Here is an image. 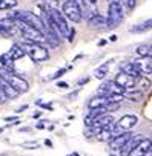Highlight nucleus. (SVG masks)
I'll return each instance as SVG.
<instances>
[{
  "mask_svg": "<svg viewBox=\"0 0 152 156\" xmlns=\"http://www.w3.org/2000/svg\"><path fill=\"white\" fill-rule=\"evenodd\" d=\"M17 6V0H0V11L13 9Z\"/></svg>",
  "mask_w": 152,
  "mask_h": 156,
  "instance_id": "23",
  "label": "nucleus"
},
{
  "mask_svg": "<svg viewBox=\"0 0 152 156\" xmlns=\"http://www.w3.org/2000/svg\"><path fill=\"white\" fill-rule=\"evenodd\" d=\"M98 44H100V46H105V44H106V40H100V43H98Z\"/></svg>",
  "mask_w": 152,
  "mask_h": 156,
  "instance_id": "40",
  "label": "nucleus"
},
{
  "mask_svg": "<svg viewBox=\"0 0 152 156\" xmlns=\"http://www.w3.org/2000/svg\"><path fill=\"white\" fill-rule=\"evenodd\" d=\"M61 14L66 17V20H71L72 23H80L83 19L82 8L74 0H65L61 5Z\"/></svg>",
  "mask_w": 152,
  "mask_h": 156,
  "instance_id": "4",
  "label": "nucleus"
},
{
  "mask_svg": "<svg viewBox=\"0 0 152 156\" xmlns=\"http://www.w3.org/2000/svg\"><path fill=\"white\" fill-rule=\"evenodd\" d=\"M32 116H34V118H40V116H42V112H35Z\"/></svg>",
  "mask_w": 152,
  "mask_h": 156,
  "instance_id": "37",
  "label": "nucleus"
},
{
  "mask_svg": "<svg viewBox=\"0 0 152 156\" xmlns=\"http://www.w3.org/2000/svg\"><path fill=\"white\" fill-rule=\"evenodd\" d=\"M108 70H109V63H105V64H102L100 67H97L94 70V76L97 78V80H103V78L106 76V73H108Z\"/></svg>",
  "mask_w": 152,
  "mask_h": 156,
  "instance_id": "21",
  "label": "nucleus"
},
{
  "mask_svg": "<svg viewBox=\"0 0 152 156\" xmlns=\"http://www.w3.org/2000/svg\"><path fill=\"white\" fill-rule=\"evenodd\" d=\"M123 97H126L129 101H134V103H138L144 98V92L143 90H131V92H124Z\"/></svg>",
  "mask_w": 152,
  "mask_h": 156,
  "instance_id": "20",
  "label": "nucleus"
},
{
  "mask_svg": "<svg viewBox=\"0 0 152 156\" xmlns=\"http://www.w3.org/2000/svg\"><path fill=\"white\" fill-rule=\"evenodd\" d=\"M114 122V118L111 116V115H108V113H105V115H102V116H98L94 122H92V126L89 127L91 130H98V129H103V127H108V126H111Z\"/></svg>",
  "mask_w": 152,
  "mask_h": 156,
  "instance_id": "14",
  "label": "nucleus"
},
{
  "mask_svg": "<svg viewBox=\"0 0 152 156\" xmlns=\"http://www.w3.org/2000/svg\"><path fill=\"white\" fill-rule=\"evenodd\" d=\"M39 106H42V109H48V110H52V106H51V104H42V103H39Z\"/></svg>",
  "mask_w": 152,
  "mask_h": 156,
  "instance_id": "33",
  "label": "nucleus"
},
{
  "mask_svg": "<svg viewBox=\"0 0 152 156\" xmlns=\"http://www.w3.org/2000/svg\"><path fill=\"white\" fill-rule=\"evenodd\" d=\"M16 32H19V28L13 17L8 16L5 19H0V34L5 37H11V35H16Z\"/></svg>",
  "mask_w": 152,
  "mask_h": 156,
  "instance_id": "8",
  "label": "nucleus"
},
{
  "mask_svg": "<svg viewBox=\"0 0 152 156\" xmlns=\"http://www.w3.org/2000/svg\"><path fill=\"white\" fill-rule=\"evenodd\" d=\"M124 92H126L124 87L118 86L114 80H109V81H105V83L100 86L97 95H103V97H108V95H112V94H114V95H123Z\"/></svg>",
  "mask_w": 152,
  "mask_h": 156,
  "instance_id": "7",
  "label": "nucleus"
},
{
  "mask_svg": "<svg viewBox=\"0 0 152 156\" xmlns=\"http://www.w3.org/2000/svg\"><path fill=\"white\" fill-rule=\"evenodd\" d=\"M16 119V116H6L5 118V121H14Z\"/></svg>",
  "mask_w": 152,
  "mask_h": 156,
  "instance_id": "38",
  "label": "nucleus"
},
{
  "mask_svg": "<svg viewBox=\"0 0 152 156\" xmlns=\"http://www.w3.org/2000/svg\"><path fill=\"white\" fill-rule=\"evenodd\" d=\"M117 40V35H111V41H115Z\"/></svg>",
  "mask_w": 152,
  "mask_h": 156,
  "instance_id": "41",
  "label": "nucleus"
},
{
  "mask_svg": "<svg viewBox=\"0 0 152 156\" xmlns=\"http://www.w3.org/2000/svg\"><path fill=\"white\" fill-rule=\"evenodd\" d=\"M26 109H28V106L25 104V106H22V107H19V109H17V113H22V112H23V110H26Z\"/></svg>",
  "mask_w": 152,
  "mask_h": 156,
  "instance_id": "34",
  "label": "nucleus"
},
{
  "mask_svg": "<svg viewBox=\"0 0 152 156\" xmlns=\"http://www.w3.org/2000/svg\"><path fill=\"white\" fill-rule=\"evenodd\" d=\"M65 73H66V69H65V67H63V69H58V70H57V72H55L52 76H49V80H57V78L63 76Z\"/></svg>",
  "mask_w": 152,
  "mask_h": 156,
  "instance_id": "25",
  "label": "nucleus"
},
{
  "mask_svg": "<svg viewBox=\"0 0 152 156\" xmlns=\"http://www.w3.org/2000/svg\"><path fill=\"white\" fill-rule=\"evenodd\" d=\"M150 29V19H147L144 23H140L134 28H131V32H146Z\"/></svg>",
  "mask_w": 152,
  "mask_h": 156,
  "instance_id": "22",
  "label": "nucleus"
},
{
  "mask_svg": "<svg viewBox=\"0 0 152 156\" xmlns=\"http://www.w3.org/2000/svg\"><path fill=\"white\" fill-rule=\"evenodd\" d=\"M19 130H20V132H29L31 129H29V127H20Z\"/></svg>",
  "mask_w": 152,
  "mask_h": 156,
  "instance_id": "35",
  "label": "nucleus"
},
{
  "mask_svg": "<svg viewBox=\"0 0 152 156\" xmlns=\"http://www.w3.org/2000/svg\"><path fill=\"white\" fill-rule=\"evenodd\" d=\"M6 97H5V94H3V90H2V87H0V106H2V104H5L6 103Z\"/></svg>",
  "mask_w": 152,
  "mask_h": 156,
  "instance_id": "29",
  "label": "nucleus"
},
{
  "mask_svg": "<svg viewBox=\"0 0 152 156\" xmlns=\"http://www.w3.org/2000/svg\"><path fill=\"white\" fill-rule=\"evenodd\" d=\"M79 94H80V90H79V89H77V90H74V92H71V94H69V97H68V98H69V100H75V97H77V95H79Z\"/></svg>",
  "mask_w": 152,
  "mask_h": 156,
  "instance_id": "31",
  "label": "nucleus"
},
{
  "mask_svg": "<svg viewBox=\"0 0 152 156\" xmlns=\"http://www.w3.org/2000/svg\"><path fill=\"white\" fill-rule=\"evenodd\" d=\"M68 156H80V154H79V153H75V151H74L72 154H68Z\"/></svg>",
  "mask_w": 152,
  "mask_h": 156,
  "instance_id": "42",
  "label": "nucleus"
},
{
  "mask_svg": "<svg viewBox=\"0 0 152 156\" xmlns=\"http://www.w3.org/2000/svg\"><path fill=\"white\" fill-rule=\"evenodd\" d=\"M150 147H152L150 138H146V139L141 138V139L134 145V148L131 150L129 156H146V154L150 153Z\"/></svg>",
  "mask_w": 152,
  "mask_h": 156,
  "instance_id": "9",
  "label": "nucleus"
},
{
  "mask_svg": "<svg viewBox=\"0 0 152 156\" xmlns=\"http://www.w3.org/2000/svg\"><path fill=\"white\" fill-rule=\"evenodd\" d=\"M137 124H138V116L137 115H131V113L129 115H123L117 122L115 121L112 122V132H114V135H117L120 132H129Z\"/></svg>",
  "mask_w": 152,
  "mask_h": 156,
  "instance_id": "6",
  "label": "nucleus"
},
{
  "mask_svg": "<svg viewBox=\"0 0 152 156\" xmlns=\"http://www.w3.org/2000/svg\"><path fill=\"white\" fill-rule=\"evenodd\" d=\"M123 22V6L120 0H109L108 3V17H106V28L114 29Z\"/></svg>",
  "mask_w": 152,
  "mask_h": 156,
  "instance_id": "3",
  "label": "nucleus"
},
{
  "mask_svg": "<svg viewBox=\"0 0 152 156\" xmlns=\"http://www.w3.org/2000/svg\"><path fill=\"white\" fill-rule=\"evenodd\" d=\"M108 103H111L108 97H103V95H95L94 98H91V100H89V103H88V109L105 107V106H106Z\"/></svg>",
  "mask_w": 152,
  "mask_h": 156,
  "instance_id": "15",
  "label": "nucleus"
},
{
  "mask_svg": "<svg viewBox=\"0 0 152 156\" xmlns=\"http://www.w3.org/2000/svg\"><path fill=\"white\" fill-rule=\"evenodd\" d=\"M46 12H48V17H49L51 23L61 32L63 37H66L68 35V31H69V25L66 22V17L60 12V9L58 8H48Z\"/></svg>",
  "mask_w": 152,
  "mask_h": 156,
  "instance_id": "5",
  "label": "nucleus"
},
{
  "mask_svg": "<svg viewBox=\"0 0 152 156\" xmlns=\"http://www.w3.org/2000/svg\"><path fill=\"white\" fill-rule=\"evenodd\" d=\"M74 2H75V3H77V5L80 6V0H74ZM80 8H82V6H80Z\"/></svg>",
  "mask_w": 152,
  "mask_h": 156,
  "instance_id": "43",
  "label": "nucleus"
},
{
  "mask_svg": "<svg viewBox=\"0 0 152 156\" xmlns=\"http://www.w3.org/2000/svg\"><path fill=\"white\" fill-rule=\"evenodd\" d=\"M45 145H46V147H52V142H51L49 139H46V141H45Z\"/></svg>",
  "mask_w": 152,
  "mask_h": 156,
  "instance_id": "36",
  "label": "nucleus"
},
{
  "mask_svg": "<svg viewBox=\"0 0 152 156\" xmlns=\"http://www.w3.org/2000/svg\"><path fill=\"white\" fill-rule=\"evenodd\" d=\"M137 55H140L141 58L143 57H150V46L149 44H141L137 48Z\"/></svg>",
  "mask_w": 152,
  "mask_h": 156,
  "instance_id": "24",
  "label": "nucleus"
},
{
  "mask_svg": "<svg viewBox=\"0 0 152 156\" xmlns=\"http://www.w3.org/2000/svg\"><path fill=\"white\" fill-rule=\"evenodd\" d=\"M37 129H40V130H42V129H45V126H43V124H42V121H40V122H39V124H37Z\"/></svg>",
  "mask_w": 152,
  "mask_h": 156,
  "instance_id": "39",
  "label": "nucleus"
},
{
  "mask_svg": "<svg viewBox=\"0 0 152 156\" xmlns=\"http://www.w3.org/2000/svg\"><path fill=\"white\" fill-rule=\"evenodd\" d=\"M20 46L23 48L25 54L29 55V58H31L34 63H42V61H46V60L49 58V51H48V48H45L42 43L23 40V43H22Z\"/></svg>",
  "mask_w": 152,
  "mask_h": 156,
  "instance_id": "1",
  "label": "nucleus"
},
{
  "mask_svg": "<svg viewBox=\"0 0 152 156\" xmlns=\"http://www.w3.org/2000/svg\"><path fill=\"white\" fill-rule=\"evenodd\" d=\"M0 67L8 69V70H14V60H11L8 52L3 54V55H0Z\"/></svg>",
  "mask_w": 152,
  "mask_h": 156,
  "instance_id": "19",
  "label": "nucleus"
},
{
  "mask_svg": "<svg viewBox=\"0 0 152 156\" xmlns=\"http://www.w3.org/2000/svg\"><path fill=\"white\" fill-rule=\"evenodd\" d=\"M0 78H2L3 81H6L9 86H13L19 94H26L29 90V83L23 76L17 75L14 70H8V69L0 67Z\"/></svg>",
  "mask_w": 152,
  "mask_h": 156,
  "instance_id": "2",
  "label": "nucleus"
},
{
  "mask_svg": "<svg viewBox=\"0 0 152 156\" xmlns=\"http://www.w3.org/2000/svg\"><path fill=\"white\" fill-rule=\"evenodd\" d=\"M88 81H89V78L85 76V78H82V80H79V86H83V84H86Z\"/></svg>",
  "mask_w": 152,
  "mask_h": 156,
  "instance_id": "32",
  "label": "nucleus"
},
{
  "mask_svg": "<svg viewBox=\"0 0 152 156\" xmlns=\"http://www.w3.org/2000/svg\"><path fill=\"white\" fill-rule=\"evenodd\" d=\"M74 35H75V29L69 26V31H68V35H66L68 37V41H72L74 40Z\"/></svg>",
  "mask_w": 152,
  "mask_h": 156,
  "instance_id": "28",
  "label": "nucleus"
},
{
  "mask_svg": "<svg viewBox=\"0 0 152 156\" xmlns=\"http://www.w3.org/2000/svg\"><path fill=\"white\" fill-rule=\"evenodd\" d=\"M57 87H58V89H68V87H69V84H68V83H65V81H58V83H57Z\"/></svg>",
  "mask_w": 152,
  "mask_h": 156,
  "instance_id": "30",
  "label": "nucleus"
},
{
  "mask_svg": "<svg viewBox=\"0 0 152 156\" xmlns=\"http://www.w3.org/2000/svg\"><path fill=\"white\" fill-rule=\"evenodd\" d=\"M8 55L11 57V60H20V58H23L26 54H25V51H23V48L19 44V43H14L13 46H11V49L8 51Z\"/></svg>",
  "mask_w": 152,
  "mask_h": 156,
  "instance_id": "17",
  "label": "nucleus"
},
{
  "mask_svg": "<svg viewBox=\"0 0 152 156\" xmlns=\"http://www.w3.org/2000/svg\"><path fill=\"white\" fill-rule=\"evenodd\" d=\"M124 2H126L128 9H134V8L137 6V0H124Z\"/></svg>",
  "mask_w": 152,
  "mask_h": 156,
  "instance_id": "27",
  "label": "nucleus"
},
{
  "mask_svg": "<svg viewBox=\"0 0 152 156\" xmlns=\"http://www.w3.org/2000/svg\"><path fill=\"white\" fill-rule=\"evenodd\" d=\"M120 67H121V72H124L129 76H132L135 81H138L140 78L143 76V72H141L140 66L137 64V61H124V63H121Z\"/></svg>",
  "mask_w": 152,
  "mask_h": 156,
  "instance_id": "10",
  "label": "nucleus"
},
{
  "mask_svg": "<svg viewBox=\"0 0 152 156\" xmlns=\"http://www.w3.org/2000/svg\"><path fill=\"white\" fill-rule=\"evenodd\" d=\"M0 87H2V90H3V94H5V97L6 98H11V100H16L20 94L13 87V86H9L6 81H3L2 78H0Z\"/></svg>",
  "mask_w": 152,
  "mask_h": 156,
  "instance_id": "16",
  "label": "nucleus"
},
{
  "mask_svg": "<svg viewBox=\"0 0 152 156\" xmlns=\"http://www.w3.org/2000/svg\"><path fill=\"white\" fill-rule=\"evenodd\" d=\"M88 23H89V26H92V28H103V26H106V17H103V16L94 12V14L89 17Z\"/></svg>",
  "mask_w": 152,
  "mask_h": 156,
  "instance_id": "18",
  "label": "nucleus"
},
{
  "mask_svg": "<svg viewBox=\"0 0 152 156\" xmlns=\"http://www.w3.org/2000/svg\"><path fill=\"white\" fill-rule=\"evenodd\" d=\"M89 3H92V5H94V3H97V0H89Z\"/></svg>",
  "mask_w": 152,
  "mask_h": 156,
  "instance_id": "44",
  "label": "nucleus"
},
{
  "mask_svg": "<svg viewBox=\"0 0 152 156\" xmlns=\"http://www.w3.org/2000/svg\"><path fill=\"white\" fill-rule=\"evenodd\" d=\"M22 147H23V148H37L39 144H37V142H23Z\"/></svg>",
  "mask_w": 152,
  "mask_h": 156,
  "instance_id": "26",
  "label": "nucleus"
},
{
  "mask_svg": "<svg viewBox=\"0 0 152 156\" xmlns=\"http://www.w3.org/2000/svg\"><path fill=\"white\" fill-rule=\"evenodd\" d=\"M118 86H121V87H124V89H132V87H135V80L132 76H129L128 73H124V72H121L120 70V73H117V76H115V80H114Z\"/></svg>",
  "mask_w": 152,
  "mask_h": 156,
  "instance_id": "12",
  "label": "nucleus"
},
{
  "mask_svg": "<svg viewBox=\"0 0 152 156\" xmlns=\"http://www.w3.org/2000/svg\"><path fill=\"white\" fill-rule=\"evenodd\" d=\"M140 139H141V135H132V136L120 147V156H129L131 150L134 148V145H135Z\"/></svg>",
  "mask_w": 152,
  "mask_h": 156,
  "instance_id": "13",
  "label": "nucleus"
},
{
  "mask_svg": "<svg viewBox=\"0 0 152 156\" xmlns=\"http://www.w3.org/2000/svg\"><path fill=\"white\" fill-rule=\"evenodd\" d=\"M132 135H134V133H131V130H129V132H120V133L114 135V136L108 141L109 148H111V150H120V147H121Z\"/></svg>",
  "mask_w": 152,
  "mask_h": 156,
  "instance_id": "11",
  "label": "nucleus"
}]
</instances>
